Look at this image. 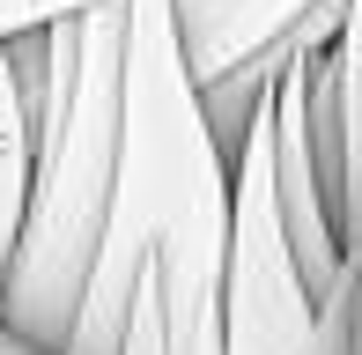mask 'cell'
Returning <instances> with one entry per match:
<instances>
[{"label":"cell","instance_id":"1","mask_svg":"<svg viewBox=\"0 0 362 355\" xmlns=\"http://www.w3.org/2000/svg\"><path fill=\"white\" fill-rule=\"evenodd\" d=\"M229 215H237V163L222 156L215 126H207L185 37H177V0H134L119 170H111V207L89 260V289H81V311L59 355L126 348L141 267L163 274L170 355H222Z\"/></svg>","mask_w":362,"mask_h":355},{"label":"cell","instance_id":"2","mask_svg":"<svg viewBox=\"0 0 362 355\" xmlns=\"http://www.w3.org/2000/svg\"><path fill=\"white\" fill-rule=\"evenodd\" d=\"M126 30L134 0H96L67 23L8 37L30 96V207L0 274V318L45 348H67L104 237L126 111Z\"/></svg>","mask_w":362,"mask_h":355},{"label":"cell","instance_id":"3","mask_svg":"<svg viewBox=\"0 0 362 355\" xmlns=\"http://www.w3.org/2000/svg\"><path fill=\"white\" fill-rule=\"evenodd\" d=\"M318 8L325 0H177V37H185L207 126H215L229 163L244 156V126H252L259 96H267L274 59L288 52V37Z\"/></svg>","mask_w":362,"mask_h":355},{"label":"cell","instance_id":"4","mask_svg":"<svg viewBox=\"0 0 362 355\" xmlns=\"http://www.w3.org/2000/svg\"><path fill=\"white\" fill-rule=\"evenodd\" d=\"M310 126H318L340 245H355L362 230V0H340V30L318 59V82H310Z\"/></svg>","mask_w":362,"mask_h":355},{"label":"cell","instance_id":"5","mask_svg":"<svg viewBox=\"0 0 362 355\" xmlns=\"http://www.w3.org/2000/svg\"><path fill=\"white\" fill-rule=\"evenodd\" d=\"M318 326H325V341H333L340 355H362V230L348 245V267H340L333 296L318 303Z\"/></svg>","mask_w":362,"mask_h":355},{"label":"cell","instance_id":"6","mask_svg":"<svg viewBox=\"0 0 362 355\" xmlns=\"http://www.w3.org/2000/svg\"><path fill=\"white\" fill-rule=\"evenodd\" d=\"M119 355H170V333H163V274L141 267L134 281V318H126V348Z\"/></svg>","mask_w":362,"mask_h":355},{"label":"cell","instance_id":"7","mask_svg":"<svg viewBox=\"0 0 362 355\" xmlns=\"http://www.w3.org/2000/svg\"><path fill=\"white\" fill-rule=\"evenodd\" d=\"M81 8H96V0H0V45L30 37V30H45V23H67Z\"/></svg>","mask_w":362,"mask_h":355},{"label":"cell","instance_id":"8","mask_svg":"<svg viewBox=\"0 0 362 355\" xmlns=\"http://www.w3.org/2000/svg\"><path fill=\"white\" fill-rule=\"evenodd\" d=\"M0 141H30V96L15 74V52L0 45Z\"/></svg>","mask_w":362,"mask_h":355},{"label":"cell","instance_id":"9","mask_svg":"<svg viewBox=\"0 0 362 355\" xmlns=\"http://www.w3.org/2000/svg\"><path fill=\"white\" fill-rule=\"evenodd\" d=\"M0 355H59V348H45V341H30V333H15L8 318H0Z\"/></svg>","mask_w":362,"mask_h":355}]
</instances>
